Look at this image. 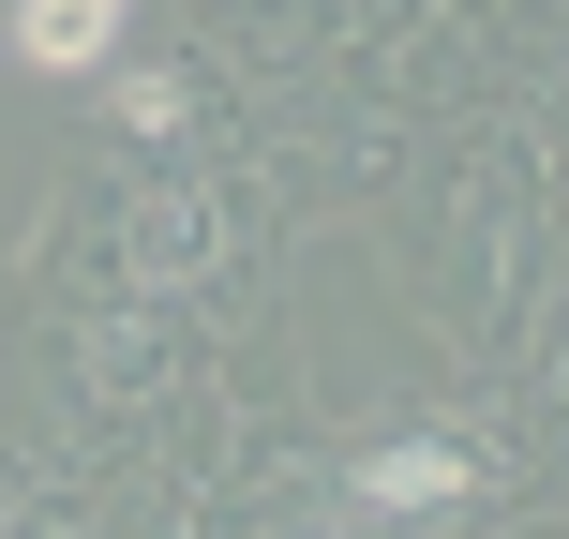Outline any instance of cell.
I'll use <instances>...</instances> for the list:
<instances>
[{"label": "cell", "mask_w": 569, "mask_h": 539, "mask_svg": "<svg viewBox=\"0 0 569 539\" xmlns=\"http://www.w3.org/2000/svg\"><path fill=\"white\" fill-rule=\"evenodd\" d=\"M120 46V0H16V60L30 76H90Z\"/></svg>", "instance_id": "1"}, {"label": "cell", "mask_w": 569, "mask_h": 539, "mask_svg": "<svg viewBox=\"0 0 569 539\" xmlns=\"http://www.w3.org/2000/svg\"><path fill=\"white\" fill-rule=\"evenodd\" d=\"M360 495H375V510H450V495H465V450H450V435H405V450L360 465Z\"/></svg>", "instance_id": "2"}]
</instances>
